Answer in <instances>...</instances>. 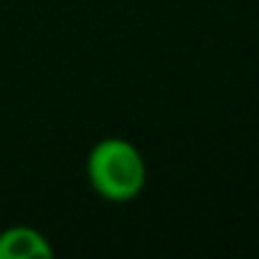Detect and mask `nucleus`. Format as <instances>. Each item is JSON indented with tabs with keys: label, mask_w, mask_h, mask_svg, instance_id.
<instances>
[{
	"label": "nucleus",
	"mask_w": 259,
	"mask_h": 259,
	"mask_svg": "<svg viewBox=\"0 0 259 259\" xmlns=\"http://www.w3.org/2000/svg\"><path fill=\"white\" fill-rule=\"evenodd\" d=\"M87 181L99 198L109 203H130L148 183L145 155L127 138H102L87 155Z\"/></svg>",
	"instance_id": "1"
},
{
	"label": "nucleus",
	"mask_w": 259,
	"mask_h": 259,
	"mask_svg": "<svg viewBox=\"0 0 259 259\" xmlns=\"http://www.w3.org/2000/svg\"><path fill=\"white\" fill-rule=\"evenodd\" d=\"M54 256L51 239L26 224H16L0 231V259H49Z\"/></svg>",
	"instance_id": "2"
}]
</instances>
